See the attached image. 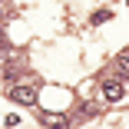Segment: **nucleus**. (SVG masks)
Wrapping results in <instances>:
<instances>
[{
    "instance_id": "5",
    "label": "nucleus",
    "mask_w": 129,
    "mask_h": 129,
    "mask_svg": "<svg viewBox=\"0 0 129 129\" xmlns=\"http://www.w3.org/2000/svg\"><path fill=\"white\" fill-rule=\"evenodd\" d=\"M0 13H4V7H0Z\"/></svg>"
},
{
    "instance_id": "4",
    "label": "nucleus",
    "mask_w": 129,
    "mask_h": 129,
    "mask_svg": "<svg viewBox=\"0 0 129 129\" xmlns=\"http://www.w3.org/2000/svg\"><path fill=\"white\" fill-rule=\"evenodd\" d=\"M116 66H119V76H122V80H129V53H122L116 60Z\"/></svg>"
},
{
    "instance_id": "2",
    "label": "nucleus",
    "mask_w": 129,
    "mask_h": 129,
    "mask_svg": "<svg viewBox=\"0 0 129 129\" xmlns=\"http://www.w3.org/2000/svg\"><path fill=\"white\" fill-rule=\"evenodd\" d=\"M122 83H116V80H106V83H103V96H106L109 103H116V99H122Z\"/></svg>"
},
{
    "instance_id": "1",
    "label": "nucleus",
    "mask_w": 129,
    "mask_h": 129,
    "mask_svg": "<svg viewBox=\"0 0 129 129\" xmlns=\"http://www.w3.org/2000/svg\"><path fill=\"white\" fill-rule=\"evenodd\" d=\"M10 99L20 103V106H33V103H37V86H30V83H13V86H10Z\"/></svg>"
},
{
    "instance_id": "3",
    "label": "nucleus",
    "mask_w": 129,
    "mask_h": 129,
    "mask_svg": "<svg viewBox=\"0 0 129 129\" xmlns=\"http://www.w3.org/2000/svg\"><path fill=\"white\" fill-rule=\"evenodd\" d=\"M43 122H46L50 129H66V126H70V116H43Z\"/></svg>"
},
{
    "instance_id": "6",
    "label": "nucleus",
    "mask_w": 129,
    "mask_h": 129,
    "mask_svg": "<svg viewBox=\"0 0 129 129\" xmlns=\"http://www.w3.org/2000/svg\"><path fill=\"white\" fill-rule=\"evenodd\" d=\"M126 4H129V0H126Z\"/></svg>"
}]
</instances>
